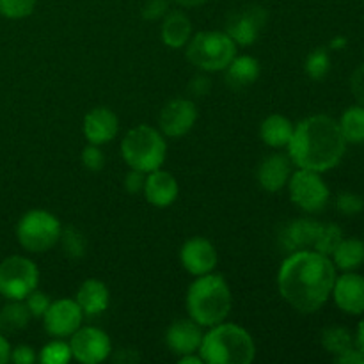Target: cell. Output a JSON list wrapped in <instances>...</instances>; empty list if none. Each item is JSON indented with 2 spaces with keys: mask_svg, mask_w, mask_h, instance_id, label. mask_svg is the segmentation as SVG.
Here are the masks:
<instances>
[{
  "mask_svg": "<svg viewBox=\"0 0 364 364\" xmlns=\"http://www.w3.org/2000/svg\"><path fill=\"white\" fill-rule=\"evenodd\" d=\"M336 281V267L326 255L306 249L290 252L277 274L279 294L295 311L315 313L329 301Z\"/></svg>",
  "mask_w": 364,
  "mask_h": 364,
  "instance_id": "1",
  "label": "cell"
},
{
  "mask_svg": "<svg viewBox=\"0 0 364 364\" xmlns=\"http://www.w3.org/2000/svg\"><path fill=\"white\" fill-rule=\"evenodd\" d=\"M347 141L336 119L316 114L302 119L295 127L288 144V156L301 169L327 173L345 156Z\"/></svg>",
  "mask_w": 364,
  "mask_h": 364,
  "instance_id": "2",
  "label": "cell"
},
{
  "mask_svg": "<svg viewBox=\"0 0 364 364\" xmlns=\"http://www.w3.org/2000/svg\"><path fill=\"white\" fill-rule=\"evenodd\" d=\"M187 311L201 327H213L224 322L231 311V290L219 274L199 276L188 287Z\"/></svg>",
  "mask_w": 364,
  "mask_h": 364,
  "instance_id": "3",
  "label": "cell"
},
{
  "mask_svg": "<svg viewBox=\"0 0 364 364\" xmlns=\"http://www.w3.org/2000/svg\"><path fill=\"white\" fill-rule=\"evenodd\" d=\"M199 355L208 364H249L256 358V345L244 327L220 322L203 336Z\"/></svg>",
  "mask_w": 364,
  "mask_h": 364,
  "instance_id": "4",
  "label": "cell"
},
{
  "mask_svg": "<svg viewBox=\"0 0 364 364\" xmlns=\"http://www.w3.org/2000/svg\"><path fill=\"white\" fill-rule=\"evenodd\" d=\"M121 155L124 162L130 166V169L142 171V173H151L160 169L166 162L167 144L162 132L148 127V124H139L132 128L124 135L121 142Z\"/></svg>",
  "mask_w": 364,
  "mask_h": 364,
  "instance_id": "5",
  "label": "cell"
},
{
  "mask_svg": "<svg viewBox=\"0 0 364 364\" xmlns=\"http://www.w3.org/2000/svg\"><path fill=\"white\" fill-rule=\"evenodd\" d=\"M235 55L237 45L226 32L205 31L188 39L187 59L205 73L224 71Z\"/></svg>",
  "mask_w": 364,
  "mask_h": 364,
  "instance_id": "6",
  "label": "cell"
},
{
  "mask_svg": "<svg viewBox=\"0 0 364 364\" xmlns=\"http://www.w3.org/2000/svg\"><path fill=\"white\" fill-rule=\"evenodd\" d=\"M59 219L46 210H31L25 213L16 226V238L21 247L34 255L50 251L59 242Z\"/></svg>",
  "mask_w": 364,
  "mask_h": 364,
  "instance_id": "7",
  "label": "cell"
},
{
  "mask_svg": "<svg viewBox=\"0 0 364 364\" xmlns=\"http://www.w3.org/2000/svg\"><path fill=\"white\" fill-rule=\"evenodd\" d=\"M38 281V267L25 256H9L0 263V295L9 301H25Z\"/></svg>",
  "mask_w": 364,
  "mask_h": 364,
  "instance_id": "8",
  "label": "cell"
},
{
  "mask_svg": "<svg viewBox=\"0 0 364 364\" xmlns=\"http://www.w3.org/2000/svg\"><path fill=\"white\" fill-rule=\"evenodd\" d=\"M291 203L308 213L322 212L331 198V191L323 181L322 173L299 167L288 180Z\"/></svg>",
  "mask_w": 364,
  "mask_h": 364,
  "instance_id": "9",
  "label": "cell"
},
{
  "mask_svg": "<svg viewBox=\"0 0 364 364\" xmlns=\"http://www.w3.org/2000/svg\"><path fill=\"white\" fill-rule=\"evenodd\" d=\"M73 359L82 364L103 363L110 355L112 345L105 331L98 327H80L70 336Z\"/></svg>",
  "mask_w": 364,
  "mask_h": 364,
  "instance_id": "10",
  "label": "cell"
},
{
  "mask_svg": "<svg viewBox=\"0 0 364 364\" xmlns=\"http://www.w3.org/2000/svg\"><path fill=\"white\" fill-rule=\"evenodd\" d=\"M82 313L80 306L73 299H59V301L52 302L43 315V323H45V331L52 338H70L71 334L82 327Z\"/></svg>",
  "mask_w": 364,
  "mask_h": 364,
  "instance_id": "11",
  "label": "cell"
},
{
  "mask_svg": "<svg viewBox=\"0 0 364 364\" xmlns=\"http://www.w3.org/2000/svg\"><path fill=\"white\" fill-rule=\"evenodd\" d=\"M267 23V11L259 6H249L231 14L226 25V34L237 46H251L259 38Z\"/></svg>",
  "mask_w": 364,
  "mask_h": 364,
  "instance_id": "12",
  "label": "cell"
},
{
  "mask_svg": "<svg viewBox=\"0 0 364 364\" xmlns=\"http://www.w3.org/2000/svg\"><path fill=\"white\" fill-rule=\"evenodd\" d=\"M196 119H198V109L192 100H171L160 112V132L164 137H183L194 128Z\"/></svg>",
  "mask_w": 364,
  "mask_h": 364,
  "instance_id": "13",
  "label": "cell"
},
{
  "mask_svg": "<svg viewBox=\"0 0 364 364\" xmlns=\"http://www.w3.org/2000/svg\"><path fill=\"white\" fill-rule=\"evenodd\" d=\"M180 259L183 269L191 276L199 277L213 272L217 265V251L210 240L203 237H194L183 244L180 251Z\"/></svg>",
  "mask_w": 364,
  "mask_h": 364,
  "instance_id": "14",
  "label": "cell"
},
{
  "mask_svg": "<svg viewBox=\"0 0 364 364\" xmlns=\"http://www.w3.org/2000/svg\"><path fill=\"white\" fill-rule=\"evenodd\" d=\"M333 299L338 308L352 316L364 313V276L355 272H345L336 277L333 287Z\"/></svg>",
  "mask_w": 364,
  "mask_h": 364,
  "instance_id": "15",
  "label": "cell"
},
{
  "mask_svg": "<svg viewBox=\"0 0 364 364\" xmlns=\"http://www.w3.org/2000/svg\"><path fill=\"white\" fill-rule=\"evenodd\" d=\"M119 132L117 116L107 107H96L84 117V135L89 144L102 146L112 141Z\"/></svg>",
  "mask_w": 364,
  "mask_h": 364,
  "instance_id": "16",
  "label": "cell"
},
{
  "mask_svg": "<svg viewBox=\"0 0 364 364\" xmlns=\"http://www.w3.org/2000/svg\"><path fill=\"white\" fill-rule=\"evenodd\" d=\"M203 327L192 318L176 320L171 323V327L166 333L167 347L178 355L194 354L199 352L203 341Z\"/></svg>",
  "mask_w": 364,
  "mask_h": 364,
  "instance_id": "17",
  "label": "cell"
},
{
  "mask_svg": "<svg viewBox=\"0 0 364 364\" xmlns=\"http://www.w3.org/2000/svg\"><path fill=\"white\" fill-rule=\"evenodd\" d=\"M142 192H144L146 201L149 205L156 206V208H167L176 201L180 187H178V181L173 174L162 169H155L146 174V183Z\"/></svg>",
  "mask_w": 364,
  "mask_h": 364,
  "instance_id": "18",
  "label": "cell"
},
{
  "mask_svg": "<svg viewBox=\"0 0 364 364\" xmlns=\"http://www.w3.org/2000/svg\"><path fill=\"white\" fill-rule=\"evenodd\" d=\"M291 159L283 153H274L267 156L258 167V183L267 192H279L288 185L291 176Z\"/></svg>",
  "mask_w": 364,
  "mask_h": 364,
  "instance_id": "19",
  "label": "cell"
},
{
  "mask_svg": "<svg viewBox=\"0 0 364 364\" xmlns=\"http://www.w3.org/2000/svg\"><path fill=\"white\" fill-rule=\"evenodd\" d=\"M320 230L318 220L313 219H297L291 220L284 230L281 231V245L287 249L288 252L306 251V249H313L315 244L316 233Z\"/></svg>",
  "mask_w": 364,
  "mask_h": 364,
  "instance_id": "20",
  "label": "cell"
},
{
  "mask_svg": "<svg viewBox=\"0 0 364 364\" xmlns=\"http://www.w3.org/2000/svg\"><path fill=\"white\" fill-rule=\"evenodd\" d=\"M82 313L87 316H98L109 308L110 294L105 283L98 279H87L80 284L75 297Z\"/></svg>",
  "mask_w": 364,
  "mask_h": 364,
  "instance_id": "21",
  "label": "cell"
},
{
  "mask_svg": "<svg viewBox=\"0 0 364 364\" xmlns=\"http://www.w3.org/2000/svg\"><path fill=\"white\" fill-rule=\"evenodd\" d=\"M162 20L160 36L164 45L169 48H181L187 45L188 39L192 38V23L187 14L181 11H169Z\"/></svg>",
  "mask_w": 364,
  "mask_h": 364,
  "instance_id": "22",
  "label": "cell"
},
{
  "mask_svg": "<svg viewBox=\"0 0 364 364\" xmlns=\"http://www.w3.org/2000/svg\"><path fill=\"white\" fill-rule=\"evenodd\" d=\"M294 130V123L288 117L281 116V114H272L259 127V137L267 146L274 149L288 148Z\"/></svg>",
  "mask_w": 364,
  "mask_h": 364,
  "instance_id": "23",
  "label": "cell"
},
{
  "mask_svg": "<svg viewBox=\"0 0 364 364\" xmlns=\"http://www.w3.org/2000/svg\"><path fill=\"white\" fill-rule=\"evenodd\" d=\"M224 71H226V80L231 87H247L258 80L259 63L251 55H235V59L228 64Z\"/></svg>",
  "mask_w": 364,
  "mask_h": 364,
  "instance_id": "24",
  "label": "cell"
},
{
  "mask_svg": "<svg viewBox=\"0 0 364 364\" xmlns=\"http://www.w3.org/2000/svg\"><path fill=\"white\" fill-rule=\"evenodd\" d=\"M334 267L343 272H354L364 263V242L359 238H343L331 255Z\"/></svg>",
  "mask_w": 364,
  "mask_h": 364,
  "instance_id": "25",
  "label": "cell"
},
{
  "mask_svg": "<svg viewBox=\"0 0 364 364\" xmlns=\"http://www.w3.org/2000/svg\"><path fill=\"white\" fill-rule=\"evenodd\" d=\"M32 315L23 301H11L0 309V333L14 334L23 331L31 322Z\"/></svg>",
  "mask_w": 364,
  "mask_h": 364,
  "instance_id": "26",
  "label": "cell"
},
{
  "mask_svg": "<svg viewBox=\"0 0 364 364\" xmlns=\"http://www.w3.org/2000/svg\"><path fill=\"white\" fill-rule=\"evenodd\" d=\"M347 144H363L364 142V107L354 105L347 109L338 121Z\"/></svg>",
  "mask_w": 364,
  "mask_h": 364,
  "instance_id": "27",
  "label": "cell"
},
{
  "mask_svg": "<svg viewBox=\"0 0 364 364\" xmlns=\"http://www.w3.org/2000/svg\"><path fill=\"white\" fill-rule=\"evenodd\" d=\"M322 347L329 352L331 355L338 358L340 354L347 352L348 348L355 347L354 336L345 327H327L322 333Z\"/></svg>",
  "mask_w": 364,
  "mask_h": 364,
  "instance_id": "28",
  "label": "cell"
},
{
  "mask_svg": "<svg viewBox=\"0 0 364 364\" xmlns=\"http://www.w3.org/2000/svg\"><path fill=\"white\" fill-rule=\"evenodd\" d=\"M343 231L336 224H320V230L316 233L315 244H313V251L320 252V255L329 256L334 252V249L340 245V242L343 240Z\"/></svg>",
  "mask_w": 364,
  "mask_h": 364,
  "instance_id": "29",
  "label": "cell"
},
{
  "mask_svg": "<svg viewBox=\"0 0 364 364\" xmlns=\"http://www.w3.org/2000/svg\"><path fill=\"white\" fill-rule=\"evenodd\" d=\"M59 242L64 255L71 259L82 258L85 255V251H87V240H85L84 233L73 226H68L60 231Z\"/></svg>",
  "mask_w": 364,
  "mask_h": 364,
  "instance_id": "30",
  "label": "cell"
},
{
  "mask_svg": "<svg viewBox=\"0 0 364 364\" xmlns=\"http://www.w3.org/2000/svg\"><path fill=\"white\" fill-rule=\"evenodd\" d=\"M304 71L313 80H323L331 71V55L326 48L313 50L304 64Z\"/></svg>",
  "mask_w": 364,
  "mask_h": 364,
  "instance_id": "31",
  "label": "cell"
},
{
  "mask_svg": "<svg viewBox=\"0 0 364 364\" xmlns=\"http://www.w3.org/2000/svg\"><path fill=\"white\" fill-rule=\"evenodd\" d=\"M71 358H73V354H71L70 343L63 341L60 338L45 345L41 354H39V361L45 364H66L71 361Z\"/></svg>",
  "mask_w": 364,
  "mask_h": 364,
  "instance_id": "32",
  "label": "cell"
},
{
  "mask_svg": "<svg viewBox=\"0 0 364 364\" xmlns=\"http://www.w3.org/2000/svg\"><path fill=\"white\" fill-rule=\"evenodd\" d=\"M36 0H0V14L11 20H20L34 11Z\"/></svg>",
  "mask_w": 364,
  "mask_h": 364,
  "instance_id": "33",
  "label": "cell"
},
{
  "mask_svg": "<svg viewBox=\"0 0 364 364\" xmlns=\"http://www.w3.org/2000/svg\"><path fill=\"white\" fill-rule=\"evenodd\" d=\"M336 208L341 215H359L364 210V199L355 192H341L336 199Z\"/></svg>",
  "mask_w": 364,
  "mask_h": 364,
  "instance_id": "34",
  "label": "cell"
},
{
  "mask_svg": "<svg viewBox=\"0 0 364 364\" xmlns=\"http://www.w3.org/2000/svg\"><path fill=\"white\" fill-rule=\"evenodd\" d=\"M50 304H52V301H50L48 295L39 291L38 288L25 297V306H27V309L31 311V315L34 318H39V316L43 318V315H45Z\"/></svg>",
  "mask_w": 364,
  "mask_h": 364,
  "instance_id": "35",
  "label": "cell"
},
{
  "mask_svg": "<svg viewBox=\"0 0 364 364\" xmlns=\"http://www.w3.org/2000/svg\"><path fill=\"white\" fill-rule=\"evenodd\" d=\"M82 164H84L85 169L92 171V173H98L105 166V155L100 149V146L89 144L87 148L82 151Z\"/></svg>",
  "mask_w": 364,
  "mask_h": 364,
  "instance_id": "36",
  "label": "cell"
},
{
  "mask_svg": "<svg viewBox=\"0 0 364 364\" xmlns=\"http://www.w3.org/2000/svg\"><path fill=\"white\" fill-rule=\"evenodd\" d=\"M142 18L148 21H156L169 13V2L167 0H148L142 6Z\"/></svg>",
  "mask_w": 364,
  "mask_h": 364,
  "instance_id": "37",
  "label": "cell"
},
{
  "mask_svg": "<svg viewBox=\"0 0 364 364\" xmlns=\"http://www.w3.org/2000/svg\"><path fill=\"white\" fill-rule=\"evenodd\" d=\"M146 183V173L137 169H130V173L124 176V188L130 194H139V192L144 191Z\"/></svg>",
  "mask_w": 364,
  "mask_h": 364,
  "instance_id": "38",
  "label": "cell"
},
{
  "mask_svg": "<svg viewBox=\"0 0 364 364\" xmlns=\"http://www.w3.org/2000/svg\"><path fill=\"white\" fill-rule=\"evenodd\" d=\"M350 91L359 105L364 107V64L358 66L350 77Z\"/></svg>",
  "mask_w": 364,
  "mask_h": 364,
  "instance_id": "39",
  "label": "cell"
},
{
  "mask_svg": "<svg viewBox=\"0 0 364 364\" xmlns=\"http://www.w3.org/2000/svg\"><path fill=\"white\" fill-rule=\"evenodd\" d=\"M11 361L16 364H32L36 361L34 348L28 345H18L16 348L11 350Z\"/></svg>",
  "mask_w": 364,
  "mask_h": 364,
  "instance_id": "40",
  "label": "cell"
},
{
  "mask_svg": "<svg viewBox=\"0 0 364 364\" xmlns=\"http://www.w3.org/2000/svg\"><path fill=\"white\" fill-rule=\"evenodd\" d=\"M210 87H212V82H210L205 75H199V77H194L191 80V84H188V92H191L192 96L201 98V96H205L206 92L210 91Z\"/></svg>",
  "mask_w": 364,
  "mask_h": 364,
  "instance_id": "41",
  "label": "cell"
},
{
  "mask_svg": "<svg viewBox=\"0 0 364 364\" xmlns=\"http://www.w3.org/2000/svg\"><path fill=\"white\" fill-rule=\"evenodd\" d=\"M334 361L340 364H364V352L359 350L358 347H352L338 358H334Z\"/></svg>",
  "mask_w": 364,
  "mask_h": 364,
  "instance_id": "42",
  "label": "cell"
},
{
  "mask_svg": "<svg viewBox=\"0 0 364 364\" xmlns=\"http://www.w3.org/2000/svg\"><path fill=\"white\" fill-rule=\"evenodd\" d=\"M11 350H13V348H11L9 341H7V338L0 333V364H6L11 361Z\"/></svg>",
  "mask_w": 364,
  "mask_h": 364,
  "instance_id": "43",
  "label": "cell"
},
{
  "mask_svg": "<svg viewBox=\"0 0 364 364\" xmlns=\"http://www.w3.org/2000/svg\"><path fill=\"white\" fill-rule=\"evenodd\" d=\"M178 363L180 364H203L205 361H203L201 355H196V352H194V354L180 355V358H178Z\"/></svg>",
  "mask_w": 364,
  "mask_h": 364,
  "instance_id": "44",
  "label": "cell"
},
{
  "mask_svg": "<svg viewBox=\"0 0 364 364\" xmlns=\"http://www.w3.org/2000/svg\"><path fill=\"white\" fill-rule=\"evenodd\" d=\"M354 343L359 350L364 352V318L359 322L358 333H355V338H354Z\"/></svg>",
  "mask_w": 364,
  "mask_h": 364,
  "instance_id": "45",
  "label": "cell"
},
{
  "mask_svg": "<svg viewBox=\"0 0 364 364\" xmlns=\"http://www.w3.org/2000/svg\"><path fill=\"white\" fill-rule=\"evenodd\" d=\"M180 7H199L206 4V0H174Z\"/></svg>",
  "mask_w": 364,
  "mask_h": 364,
  "instance_id": "46",
  "label": "cell"
},
{
  "mask_svg": "<svg viewBox=\"0 0 364 364\" xmlns=\"http://www.w3.org/2000/svg\"><path fill=\"white\" fill-rule=\"evenodd\" d=\"M343 46H347V39L341 38V36H338V38H334L333 41H331V48L333 50H340L343 48Z\"/></svg>",
  "mask_w": 364,
  "mask_h": 364,
  "instance_id": "47",
  "label": "cell"
}]
</instances>
